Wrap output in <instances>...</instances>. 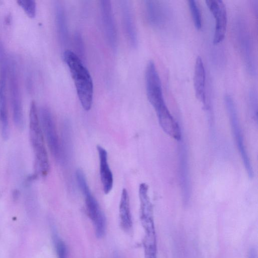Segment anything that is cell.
Returning <instances> with one entry per match:
<instances>
[{"instance_id": "6da1fadb", "label": "cell", "mask_w": 258, "mask_h": 258, "mask_svg": "<svg viewBox=\"0 0 258 258\" xmlns=\"http://www.w3.org/2000/svg\"><path fill=\"white\" fill-rule=\"evenodd\" d=\"M62 59L70 72L82 107L86 111L89 110L94 94L93 83L89 72L80 56L72 50H65Z\"/></svg>"}, {"instance_id": "7a4b0ae2", "label": "cell", "mask_w": 258, "mask_h": 258, "mask_svg": "<svg viewBox=\"0 0 258 258\" xmlns=\"http://www.w3.org/2000/svg\"><path fill=\"white\" fill-rule=\"evenodd\" d=\"M29 137L38 173L46 176L49 171V162L36 103L32 101L29 111Z\"/></svg>"}, {"instance_id": "3957f363", "label": "cell", "mask_w": 258, "mask_h": 258, "mask_svg": "<svg viewBox=\"0 0 258 258\" xmlns=\"http://www.w3.org/2000/svg\"><path fill=\"white\" fill-rule=\"evenodd\" d=\"M77 184L85 197L88 215L91 220L97 237L103 236L105 231V218L97 200L92 195L82 170L78 169L76 172Z\"/></svg>"}, {"instance_id": "277c9868", "label": "cell", "mask_w": 258, "mask_h": 258, "mask_svg": "<svg viewBox=\"0 0 258 258\" xmlns=\"http://www.w3.org/2000/svg\"><path fill=\"white\" fill-rule=\"evenodd\" d=\"M14 57L9 56L8 84L10 99L15 126L20 130L24 126L21 88L17 61Z\"/></svg>"}, {"instance_id": "5b68a950", "label": "cell", "mask_w": 258, "mask_h": 258, "mask_svg": "<svg viewBox=\"0 0 258 258\" xmlns=\"http://www.w3.org/2000/svg\"><path fill=\"white\" fill-rule=\"evenodd\" d=\"M225 104L229 117L231 128L236 144L243 163L250 178L253 177V171L244 144L242 131L239 123L237 110L232 98L230 95L225 97Z\"/></svg>"}, {"instance_id": "8992f818", "label": "cell", "mask_w": 258, "mask_h": 258, "mask_svg": "<svg viewBox=\"0 0 258 258\" xmlns=\"http://www.w3.org/2000/svg\"><path fill=\"white\" fill-rule=\"evenodd\" d=\"M145 85L147 98L156 112L167 107L164 100L161 80L154 62L150 60L145 71Z\"/></svg>"}, {"instance_id": "52a82bcc", "label": "cell", "mask_w": 258, "mask_h": 258, "mask_svg": "<svg viewBox=\"0 0 258 258\" xmlns=\"http://www.w3.org/2000/svg\"><path fill=\"white\" fill-rule=\"evenodd\" d=\"M38 113L44 137L49 150L55 160L60 162V143L52 114L50 110L44 106L40 108Z\"/></svg>"}, {"instance_id": "ba28073f", "label": "cell", "mask_w": 258, "mask_h": 258, "mask_svg": "<svg viewBox=\"0 0 258 258\" xmlns=\"http://www.w3.org/2000/svg\"><path fill=\"white\" fill-rule=\"evenodd\" d=\"M101 19L104 34L110 47L115 50L117 47V32L111 2L108 0L100 2Z\"/></svg>"}, {"instance_id": "9c48e42d", "label": "cell", "mask_w": 258, "mask_h": 258, "mask_svg": "<svg viewBox=\"0 0 258 258\" xmlns=\"http://www.w3.org/2000/svg\"><path fill=\"white\" fill-rule=\"evenodd\" d=\"M207 5L215 19V29L213 43L222 42L225 36L227 16L225 5L222 1H206Z\"/></svg>"}, {"instance_id": "30bf717a", "label": "cell", "mask_w": 258, "mask_h": 258, "mask_svg": "<svg viewBox=\"0 0 258 258\" xmlns=\"http://www.w3.org/2000/svg\"><path fill=\"white\" fill-rule=\"evenodd\" d=\"M9 56H0V123L9 122L7 100V85L8 79Z\"/></svg>"}, {"instance_id": "8fae6325", "label": "cell", "mask_w": 258, "mask_h": 258, "mask_svg": "<svg viewBox=\"0 0 258 258\" xmlns=\"http://www.w3.org/2000/svg\"><path fill=\"white\" fill-rule=\"evenodd\" d=\"M121 19L123 29L130 45L134 48L138 45V35L133 14L127 1L120 2Z\"/></svg>"}, {"instance_id": "7c38bea8", "label": "cell", "mask_w": 258, "mask_h": 258, "mask_svg": "<svg viewBox=\"0 0 258 258\" xmlns=\"http://www.w3.org/2000/svg\"><path fill=\"white\" fill-rule=\"evenodd\" d=\"M99 159L100 179L104 192L109 194L113 184V174L108 162V155L106 150L100 145L97 146Z\"/></svg>"}, {"instance_id": "4fadbf2b", "label": "cell", "mask_w": 258, "mask_h": 258, "mask_svg": "<svg viewBox=\"0 0 258 258\" xmlns=\"http://www.w3.org/2000/svg\"><path fill=\"white\" fill-rule=\"evenodd\" d=\"M145 8L146 17L150 25L159 27L164 24L167 17V12L165 7L160 2L146 1Z\"/></svg>"}, {"instance_id": "5bb4252c", "label": "cell", "mask_w": 258, "mask_h": 258, "mask_svg": "<svg viewBox=\"0 0 258 258\" xmlns=\"http://www.w3.org/2000/svg\"><path fill=\"white\" fill-rule=\"evenodd\" d=\"M238 37L239 45L244 58L245 63L249 72H254V64L253 60V53L249 35L243 25L240 23L238 25Z\"/></svg>"}, {"instance_id": "9a60e30c", "label": "cell", "mask_w": 258, "mask_h": 258, "mask_svg": "<svg viewBox=\"0 0 258 258\" xmlns=\"http://www.w3.org/2000/svg\"><path fill=\"white\" fill-rule=\"evenodd\" d=\"M179 153V179L183 201L187 203L190 198V183L187 156L184 147L181 146Z\"/></svg>"}, {"instance_id": "2e32d148", "label": "cell", "mask_w": 258, "mask_h": 258, "mask_svg": "<svg viewBox=\"0 0 258 258\" xmlns=\"http://www.w3.org/2000/svg\"><path fill=\"white\" fill-rule=\"evenodd\" d=\"M194 84L197 98L205 104V70L202 59L200 56H198L196 60Z\"/></svg>"}, {"instance_id": "e0dca14e", "label": "cell", "mask_w": 258, "mask_h": 258, "mask_svg": "<svg viewBox=\"0 0 258 258\" xmlns=\"http://www.w3.org/2000/svg\"><path fill=\"white\" fill-rule=\"evenodd\" d=\"M54 15L57 36L60 43L64 45L68 39V30L65 12L59 3L55 4Z\"/></svg>"}, {"instance_id": "ac0fdd59", "label": "cell", "mask_w": 258, "mask_h": 258, "mask_svg": "<svg viewBox=\"0 0 258 258\" xmlns=\"http://www.w3.org/2000/svg\"><path fill=\"white\" fill-rule=\"evenodd\" d=\"M119 215L122 228L126 231L130 230L132 226V220L129 196L125 188H123L121 192L119 206Z\"/></svg>"}, {"instance_id": "d6986e66", "label": "cell", "mask_w": 258, "mask_h": 258, "mask_svg": "<svg viewBox=\"0 0 258 258\" xmlns=\"http://www.w3.org/2000/svg\"><path fill=\"white\" fill-rule=\"evenodd\" d=\"M144 228L145 231L144 241L145 258H157L155 226H147Z\"/></svg>"}, {"instance_id": "ffe728a7", "label": "cell", "mask_w": 258, "mask_h": 258, "mask_svg": "<svg viewBox=\"0 0 258 258\" xmlns=\"http://www.w3.org/2000/svg\"><path fill=\"white\" fill-rule=\"evenodd\" d=\"M188 3L194 25L197 29H200L202 27L201 15L197 2L194 0H189Z\"/></svg>"}, {"instance_id": "44dd1931", "label": "cell", "mask_w": 258, "mask_h": 258, "mask_svg": "<svg viewBox=\"0 0 258 258\" xmlns=\"http://www.w3.org/2000/svg\"><path fill=\"white\" fill-rule=\"evenodd\" d=\"M18 4L22 8L27 16L33 18L36 14V4L33 0H18Z\"/></svg>"}, {"instance_id": "7402d4cb", "label": "cell", "mask_w": 258, "mask_h": 258, "mask_svg": "<svg viewBox=\"0 0 258 258\" xmlns=\"http://www.w3.org/2000/svg\"><path fill=\"white\" fill-rule=\"evenodd\" d=\"M54 245L57 258H67V249L64 242L56 235L54 236Z\"/></svg>"}, {"instance_id": "603a6c76", "label": "cell", "mask_w": 258, "mask_h": 258, "mask_svg": "<svg viewBox=\"0 0 258 258\" xmlns=\"http://www.w3.org/2000/svg\"><path fill=\"white\" fill-rule=\"evenodd\" d=\"M249 99L253 112L257 116V95L254 91H252L249 93Z\"/></svg>"}, {"instance_id": "cb8c5ba5", "label": "cell", "mask_w": 258, "mask_h": 258, "mask_svg": "<svg viewBox=\"0 0 258 258\" xmlns=\"http://www.w3.org/2000/svg\"><path fill=\"white\" fill-rule=\"evenodd\" d=\"M76 44L77 46V48L79 51L83 53V44L81 36L80 34H77L75 36Z\"/></svg>"}, {"instance_id": "d4e9b609", "label": "cell", "mask_w": 258, "mask_h": 258, "mask_svg": "<svg viewBox=\"0 0 258 258\" xmlns=\"http://www.w3.org/2000/svg\"><path fill=\"white\" fill-rule=\"evenodd\" d=\"M247 258H257V251L255 247L253 246L249 249Z\"/></svg>"}]
</instances>
